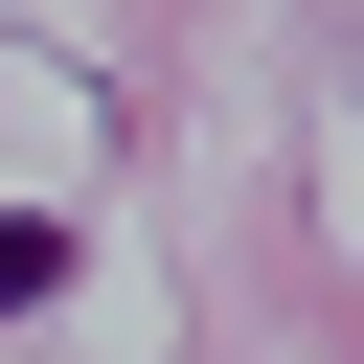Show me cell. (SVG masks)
<instances>
[{"instance_id": "6da1fadb", "label": "cell", "mask_w": 364, "mask_h": 364, "mask_svg": "<svg viewBox=\"0 0 364 364\" xmlns=\"http://www.w3.org/2000/svg\"><path fill=\"white\" fill-rule=\"evenodd\" d=\"M46 273H68V228H0V318H23V296H46Z\"/></svg>"}]
</instances>
